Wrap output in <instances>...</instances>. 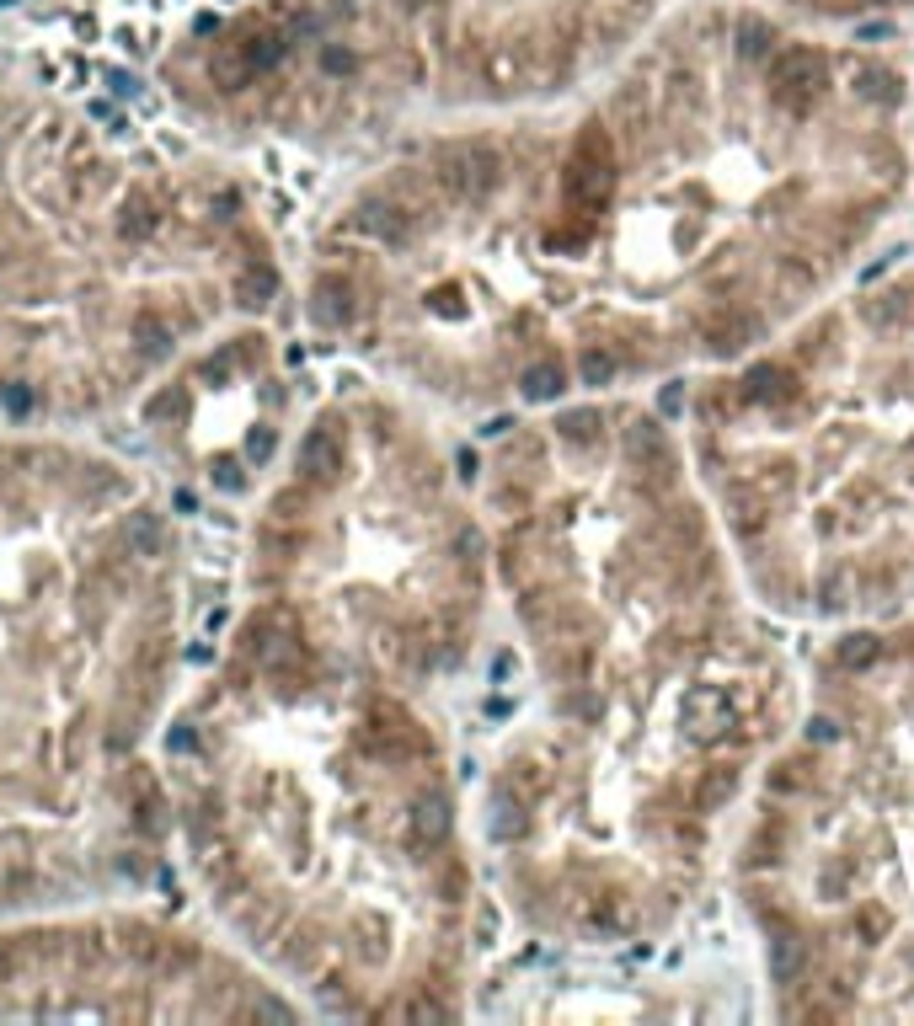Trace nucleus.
Listing matches in <instances>:
<instances>
[{"label": "nucleus", "mask_w": 914, "mask_h": 1026, "mask_svg": "<svg viewBox=\"0 0 914 1026\" xmlns=\"http://www.w3.org/2000/svg\"><path fill=\"white\" fill-rule=\"evenodd\" d=\"M829 91V59L808 49V43H797V49L776 54V65H770V97H776L786 113H813L818 97Z\"/></svg>", "instance_id": "1"}, {"label": "nucleus", "mask_w": 914, "mask_h": 1026, "mask_svg": "<svg viewBox=\"0 0 914 1026\" xmlns=\"http://www.w3.org/2000/svg\"><path fill=\"white\" fill-rule=\"evenodd\" d=\"M610 182H615V161H610V139L599 129H588L572 150V166H567V198L583 209H599L610 198Z\"/></svg>", "instance_id": "2"}, {"label": "nucleus", "mask_w": 914, "mask_h": 1026, "mask_svg": "<svg viewBox=\"0 0 914 1026\" xmlns=\"http://www.w3.org/2000/svg\"><path fill=\"white\" fill-rule=\"evenodd\" d=\"M444 177H449V188H455V193L482 198V193L498 188V155H492V150H460L455 161H449Z\"/></svg>", "instance_id": "3"}, {"label": "nucleus", "mask_w": 914, "mask_h": 1026, "mask_svg": "<svg viewBox=\"0 0 914 1026\" xmlns=\"http://www.w3.org/2000/svg\"><path fill=\"white\" fill-rule=\"evenodd\" d=\"M337 465H343V449H337L332 433H327V428L305 433V444H300V471L311 476V481H332Z\"/></svg>", "instance_id": "4"}, {"label": "nucleus", "mask_w": 914, "mask_h": 1026, "mask_svg": "<svg viewBox=\"0 0 914 1026\" xmlns=\"http://www.w3.org/2000/svg\"><path fill=\"white\" fill-rule=\"evenodd\" d=\"M743 391H749V401H765V407H776V401L792 396V375H786L781 364H754V369H749V380H743Z\"/></svg>", "instance_id": "5"}, {"label": "nucleus", "mask_w": 914, "mask_h": 1026, "mask_svg": "<svg viewBox=\"0 0 914 1026\" xmlns=\"http://www.w3.org/2000/svg\"><path fill=\"white\" fill-rule=\"evenodd\" d=\"M562 385H567V375L556 364H535L530 375H524V396H530V401H556V396H562Z\"/></svg>", "instance_id": "6"}, {"label": "nucleus", "mask_w": 914, "mask_h": 1026, "mask_svg": "<svg viewBox=\"0 0 914 1026\" xmlns=\"http://www.w3.org/2000/svg\"><path fill=\"white\" fill-rule=\"evenodd\" d=\"M129 546L139 556H156L161 551V519H156V513H139V519L129 524Z\"/></svg>", "instance_id": "7"}, {"label": "nucleus", "mask_w": 914, "mask_h": 1026, "mask_svg": "<svg viewBox=\"0 0 914 1026\" xmlns=\"http://www.w3.org/2000/svg\"><path fill=\"white\" fill-rule=\"evenodd\" d=\"M578 375H583V385H610L615 380V359L604 348H588L578 359Z\"/></svg>", "instance_id": "8"}, {"label": "nucleus", "mask_w": 914, "mask_h": 1026, "mask_svg": "<svg viewBox=\"0 0 914 1026\" xmlns=\"http://www.w3.org/2000/svg\"><path fill=\"white\" fill-rule=\"evenodd\" d=\"M872 658H877V636H845V647H840L845 668H866Z\"/></svg>", "instance_id": "9"}, {"label": "nucleus", "mask_w": 914, "mask_h": 1026, "mask_svg": "<svg viewBox=\"0 0 914 1026\" xmlns=\"http://www.w3.org/2000/svg\"><path fill=\"white\" fill-rule=\"evenodd\" d=\"M738 38H743L738 49L749 54V59H759V54H765V38H770V27H765V22H743V27H738Z\"/></svg>", "instance_id": "10"}, {"label": "nucleus", "mask_w": 914, "mask_h": 1026, "mask_svg": "<svg viewBox=\"0 0 914 1026\" xmlns=\"http://www.w3.org/2000/svg\"><path fill=\"white\" fill-rule=\"evenodd\" d=\"M444 823H449V818H444V802H423V818H417V829L439 839V834H444Z\"/></svg>", "instance_id": "11"}, {"label": "nucleus", "mask_w": 914, "mask_h": 1026, "mask_svg": "<svg viewBox=\"0 0 914 1026\" xmlns=\"http://www.w3.org/2000/svg\"><path fill=\"white\" fill-rule=\"evenodd\" d=\"M0 407H11V412L22 417L27 407H33V391H27V385H11V391H0Z\"/></svg>", "instance_id": "12"}, {"label": "nucleus", "mask_w": 914, "mask_h": 1026, "mask_svg": "<svg viewBox=\"0 0 914 1026\" xmlns=\"http://www.w3.org/2000/svg\"><path fill=\"white\" fill-rule=\"evenodd\" d=\"M273 455V433H252V460H268Z\"/></svg>", "instance_id": "13"}, {"label": "nucleus", "mask_w": 914, "mask_h": 1026, "mask_svg": "<svg viewBox=\"0 0 914 1026\" xmlns=\"http://www.w3.org/2000/svg\"><path fill=\"white\" fill-rule=\"evenodd\" d=\"M134 86H139L134 75H113V91H118V97H134Z\"/></svg>", "instance_id": "14"}]
</instances>
